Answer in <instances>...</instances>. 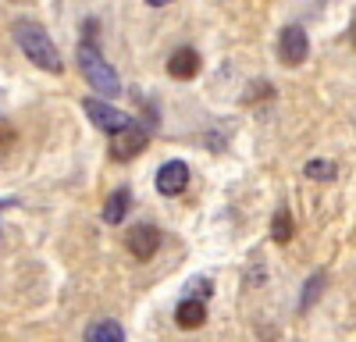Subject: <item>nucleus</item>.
Returning a JSON list of instances; mask_svg holds the SVG:
<instances>
[{
	"mask_svg": "<svg viewBox=\"0 0 356 342\" xmlns=\"http://www.w3.org/2000/svg\"><path fill=\"white\" fill-rule=\"evenodd\" d=\"M11 33H15V43L22 47V54H25L36 68L54 72V75H61V72H65L61 54H57V47L50 43L47 28H43L40 22H15V25H11Z\"/></svg>",
	"mask_w": 356,
	"mask_h": 342,
	"instance_id": "1",
	"label": "nucleus"
},
{
	"mask_svg": "<svg viewBox=\"0 0 356 342\" xmlns=\"http://www.w3.org/2000/svg\"><path fill=\"white\" fill-rule=\"evenodd\" d=\"M79 72L86 75V82L93 86L97 93H104V100H114L118 93H122V79H118V72L104 61V54L97 50V43L93 40H86V43H79Z\"/></svg>",
	"mask_w": 356,
	"mask_h": 342,
	"instance_id": "2",
	"label": "nucleus"
},
{
	"mask_svg": "<svg viewBox=\"0 0 356 342\" xmlns=\"http://www.w3.org/2000/svg\"><path fill=\"white\" fill-rule=\"evenodd\" d=\"M82 111L89 114V122H93L97 129H104V132H111V136H118V132H125L136 118L132 114H125L122 107H114V104H107V100H82Z\"/></svg>",
	"mask_w": 356,
	"mask_h": 342,
	"instance_id": "3",
	"label": "nucleus"
},
{
	"mask_svg": "<svg viewBox=\"0 0 356 342\" xmlns=\"http://www.w3.org/2000/svg\"><path fill=\"white\" fill-rule=\"evenodd\" d=\"M307 54H310V36H307V28L285 25L282 33H278V57H282V65L300 68V65L307 61Z\"/></svg>",
	"mask_w": 356,
	"mask_h": 342,
	"instance_id": "4",
	"label": "nucleus"
},
{
	"mask_svg": "<svg viewBox=\"0 0 356 342\" xmlns=\"http://www.w3.org/2000/svg\"><path fill=\"white\" fill-rule=\"evenodd\" d=\"M146 142H150V132H146L143 125H129L125 132H118V136H111V157L114 161H132L136 154H143L146 150Z\"/></svg>",
	"mask_w": 356,
	"mask_h": 342,
	"instance_id": "5",
	"label": "nucleus"
},
{
	"mask_svg": "<svg viewBox=\"0 0 356 342\" xmlns=\"http://www.w3.org/2000/svg\"><path fill=\"white\" fill-rule=\"evenodd\" d=\"M189 186V164L186 161H168L157 171V193L161 196H182Z\"/></svg>",
	"mask_w": 356,
	"mask_h": 342,
	"instance_id": "6",
	"label": "nucleus"
},
{
	"mask_svg": "<svg viewBox=\"0 0 356 342\" xmlns=\"http://www.w3.org/2000/svg\"><path fill=\"white\" fill-rule=\"evenodd\" d=\"M129 250L136 253V261H150V256L161 250V232L154 225H139L129 232Z\"/></svg>",
	"mask_w": 356,
	"mask_h": 342,
	"instance_id": "7",
	"label": "nucleus"
},
{
	"mask_svg": "<svg viewBox=\"0 0 356 342\" xmlns=\"http://www.w3.org/2000/svg\"><path fill=\"white\" fill-rule=\"evenodd\" d=\"M168 72H171V79H196L200 75V54L193 50V47H178L171 57H168Z\"/></svg>",
	"mask_w": 356,
	"mask_h": 342,
	"instance_id": "8",
	"label": "nucleus"
},
{
	"mask_svg": "<svg viewBox=\"0 0 356 342\" xmlns=\"http://www.w3.org/2000/svg\"><path fill=\"white\" fill-rule=\"evenodd\" d=\"M175 321H178V328H186V332H193V328H203V321H207V303H200V300H182L175 307Z\"/></svg>",
	"mask_w": 356,
	"mask_h": 342,
	"instance_id": "9",
	"label": "nucleus"
},
{
	"mask_svg": "<svg viewBox=\"0 0 356 342\" xmlns=\"http://www.w3.org/2000/svg\"><path fill=\"white\" fill-rule=\"evenodd\" d=\"M129 204H132V193H129V189H114V193L104 200V221H107V225H122L125 214H129Z\"/></svg>",
	"mask_w": 356,
	"mask_h": 342,
	"instance_id": "10",
	"label": "nucleus"
},
{
	"mask_svg": "<svg viewBox=\"0 0 356 342\" xmlns=\"http://www.w3.org/2000/svg\"><path fill=\"white\" fill-rule=\"evenodd\" d=\"M86 342H125V328L111 318H100L86 328Z\"/></svg>",
	"mask_w": 356,
	"mask_h": 342,
	"instance_id": "11",
	"label": "nucleus"
},
{
	"mask_svg": "<svg viewBox=\"0 0 356 342\" xmlns=\"http://www.w3.org/2000/svg\"><path fill=\"white\" fill-rule=\"evenodd\" d=\"M292 232H296V225H292L289 207H278V211H275V218H271V239H275V243H289V239H292Z\"/></svg>",
	"mask_w": 356,
	"mask_h": 342,
	"instance_id": "12",
	"label": "nucleus"
},
{
	"mask_svg": "<svg viewBox=\"0 0 356 342\" xmlns=\"http://www.w3.org/2000/svg\"><path fill=\"white\" fill-rule=\"evenodd\" d=\"M303 175L307 179H317V182H332L335 179V164L332 161H307Z\"/></svg>",
	"mask_w": 356,
	"mask_h": 342,
	"instance_id": "13",
	"label": "nucleus"
},
{
	"mask_svg": "<svg viewBox=\"0 0 356 342\" xmlns=\"http://www.w3.org/2000/svg\"><path fill=\"white\" fill-rule=\"evenodd\" d=\"M324 282H328V278H324V271H314V275H310V282L303 285V300H300V307H310V303H314V300L321 296Z\"/></svg>",
	"mask_w": 356,
	"mask_h": 342,
	"instance_id": "14",
	"label": "nucleus"
},
{
	"mask_svg": "<svg viewBox=\"0 0 356 342\" xmlns=\"http://www.w3.org/2000/svg\"><path fill=\"white\" fill-rule=\"evenodd\" d=\"M211 293H214L211 278H193V282H189V300H200V303H203Z\"/></svg>",
	"mask_w": 356,
	"mask_h": 342,
	"instance_id": "15",
	"label": "nucleus"
},
{
	"mask_svg": "<svg viewBox=\"0 0 356 342\" xmlns=\"http://www.w3.org/2000/svg\"><path fill=\"white\" fill-rule=\"evenodd\" d=\"M0 207H8V200H4V204H0Z\"/></svg>",
	"mask_w": 356,
	"mask_h": 342,
	"instance_id": "16",
	"label": "nucleus"
}]
</instances>
